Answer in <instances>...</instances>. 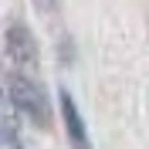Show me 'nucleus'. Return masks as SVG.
<instances>
[{"mask_svg":"<svg viewBox=\"0 0 149 149\" xmlns=\"http://www.w3.org/2000/svg\"><path fill=\"white\" fill-rule=\"evenodd\" d=\"M0 149H24L17 142V136H0Z\"/></svg>","mask_w":149,"mask_h":149,"instance_id":"nucleus-3","label":"nucleus"},{"mask_svg":"<svg viewBox=\"0 0 149 149\" xmlns=\"http://www.w3.org/2000/svg\"><path fill=\"white\" fill-rule=\"evenodd\" d=\"M14 125H17V109L0 92V136H14Z\"/></svg>","mask_w":149,"mask_h":149,"instance_id":"nucleus-2","label":"nucleus"},{"mask_svg":"<svg viewBox=\"0 0 149 149\" xmlns=\"http://www.w3.org/2000/svg\"><path fill=\"white\" fill-rule=\"evenodd\" d=\"M61 109H65V122H68V132H71V139L78 149H88V139H85V125H81V115H78V109H74L71 95H61Z\"/></svg>","mask_w":149,"mask_h":149,"instance_id":"nucleus-1","label":"nucleus"}]
</instances>
